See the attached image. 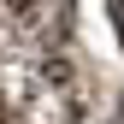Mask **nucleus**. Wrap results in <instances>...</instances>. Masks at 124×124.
Returning a JSON list of instances; mask_svg holds the SVG:
<instances>
[{
	"label": "nucleus",
	"instance_id": "obj_1",
	"mask_svg": "<svg viewBox=\"0 0 124 124\" xmlns=\"http://www.w3.org/2000/svg\"><path fill=\"white\" fill-rule=\"evenodd\" d=\"M0 124H83L65 0H0Z\"/></svg>",
	"mask_w": 124,
	"mask_h": 124
},
{
	"label": "nucleus",
	"instance_id": "obj_2",
	"mask_svg": "<svg viewBox=\"0 0 124 124\" xmlns=\"http://www.w3.org/2000/svg\"><path fill=\"white\" fill-rule=\"evenodd\" d=\"M112 24H118V41H124V0H112Z\"/></svg>",
	"mask_w": 124,
	"mask_h": 124
}]
</instances>
